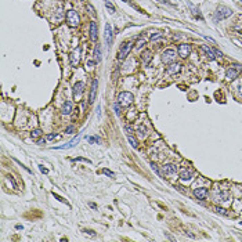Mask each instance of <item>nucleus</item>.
Listing matches in <instances>:
<instances>
[{
	"label": "nucleus",
	"instance_id": "obj_23",
	"mask_svg": "<svg viewBox=\"0 0 242 242\" xmlns=\"http://www.w3.org/2000/svg\"><path fill=\"white\" fill-rule=\"evenodd\" d=\"M104 3H105V7L109 10V13H111V14H114V13H115V7H114V4H112L109 0H104Z\"/></svg>",
	"mask_w": 242,
	"mask_h": 242
},
{
	"label": "nucleus",
	"instance_id": "obj_24",
	"mask_svg": "<svg viewBox=\"0 0 242 242\" xmlns=\"http://www.w3.org/2000/svg\"><path fill=\"white\" fill-rule=\"evenodd\" d=\"M125 132H126V134H127V136H133V133H134L133 127H132V126H129V125L125 126Z\"/></svg>",
	"mask_w": 242,
	"mask_h": 242
},
{
	"label": "nucleus",
	"instance_id": "obj_12",
	"mask_svg": "<svg viewBox=\"0 0 242 242\" xmlns=\"http://www.w3.org/2000/svg\"><path fill=\"white\" fill-rule=\"evenodd\" d=\"M194 195L199 199V201H205L207 197V189L201 187V188H195L194 189Z\"/></svg>",
	"mask_w": 242,
	"mask_h": 242
},
{
	"label": "nucleus",
	"instance_id": "obj_10",
	"mask_svg": "<svg viewBox=\"0 0 242 242\" xmlns=\"http://www.w3.org/2000/svg\"><path fill=\"white\" fill-rule=\"evenodd\" d=\"M84 91V83L83 82H76L73 86V96L75 97H80Z\"/></svg>",
	"mask_w": 242,
	"mask_h": 242
},
{
	"label": "nucleus",
	"instance_id": "obj_7",
	"mask_svg": "<svg viewBox=\"0 0 242 242\" xmlns=\"http://www.w3.org/2000/svg\"><path fill=\"white\" fill-rule=\"evenodd\" d=\"M97 89H98V80L94 79L93 83H91V87H90V96H89V104H93L94 100H96V96H97Z\"/></svg>",
	"mask_w": 242,
	"mask_h": 242
},
{
	"label": "nucleus",
	"instance_id": "obj_44",
	"mask_svg": "<svg viewBox=\"0 0 242 242\" xmlns=\"http://www.w3.org/2000/svg\"><path fill=\"white\" fill-rule=\"evenodd\" d=\"M239 1H242V0H239Z\"/></svg>",
	"mask_w": 242,
	"mask_h": 242
},
{
	"label": "nucleus",
	"instance_id": "obj_1",
	"mask_svg": "<svg viewBox=\"0 0 242 242\" xmlns=\"http://www.w3.org/2000/svg\"><path fill=\"white\" fill-rule=\"evenodd\" d=\"M233 15V10L227 6H219L217 10L215 13V19L216 21H221V19H225V18L231 17Z\"/></svg>",
	"mask_w": 242,
	"mask_h": 242
},
{
	"label": "nucleus",
	"instance_id": "obj_20",
	"mask_svg": "<svg viewBox=\"0 0 242 242\" xmlns=\"http://www.w3.org/2000/svg\"><path fill=\"white\" fill-rule=\"evenodd\" d=\"M94 58H96V61H101V45H97L96 46V49H94Z\"/></svg>",
	"mask_w": 242,
	"mask_h": 242
},
{
	"label": "nucleus",
	"instance_id": "obj_29",
	"mask_svg": "<svg viewBox=\"0 0 242 242\" xmlns=\"http://www.w3.org/2000/svg\"><path fill=\"white\" fill-rule=\"evenodd\" d=\"M159 37H162V33H161V32H156L155 35L151 36V40L154 42V40H156V39H159Z\"/></svg>",
	"mask_w": 242,
	"mask_h": 242
},
{
	"label": "nucleus",
	"instance_id": "obj_14",
	"mask_svg": "<svg viewBox=\"0 0 242 242\" xmlns=\"http://www.w3.org/2000/svg\"><path fill=\"white\" fill-rule=\"evenodd\" d=\"M97 36H98L97 24H96L94 21H91V22H90V39H91L93 42H96V40H97Z\"/></svg>",
	"mask_w": 242,
	"mask_h": 242
},
{
	"label": "nucleus",
	"instance_id": "obj_13",
	"mask_svg": "<svg viewBox=\"0 0 242 242\" xmlns=\"http://www.w3.org/2000/svg\"><path fill=\"white\" fill-rule=\"evenodd\" d=\"M162 172L165 173V174H174L176 172H177V166L176 165H173V163H168V165H163L162 166Z\"/></svg>",
	"mask_w": 242,
	"mask_h": 242
},
{
	"label": "nucleus",
	"instance_id": "obj_39",
	"mask_svg": "<svg viewBox=\"0 0 242 242\" xmlns=\"http://www.w3.org/2000/svg\"><path fill=\"white\" fill-rule=\"evenodd\" d=\"M203 37H205L206 40H209V42H212V43H215V40H213L212 37H209V36H203Z\"/></svg>",
	"mask_w": 242,
	"mask_h": 242
},
{
	"label": "nucleus",
	"instance_id": "obj_34",
	"mask_svg": "<svg viewBox=\"0 0 242 242\" xmlns=\"http://www.w3.org/2000/svg\"><path fill=\"white\" fill-rule=\"evenodd\" d=\"M151 168H152V170L155 172L156 174H159V176H161V172L158 170V168H156V165H154V163H151Z\"/></svg>",
	"mask_w": 242,
	"mask_h": 242
},
{
	"label": "nucleus",
	"instance_id": "obj_9",
	"mask_svg": "<svg viewBox=\"0 0 242 242\" xmlns=\"http://www.w3.org/2000/svg\"><path fill=\"white\" fill-rule=\"evenodd\" d=\"M80 141V137H76V138H73L71 140L69 143H66L65 145H60V147H54L53 150H68V148H73V147H76Z\"/></svg>",
	"mask_w": 242,
	"mask_h": 242
},
{
	"label": "nucleus",
	"instance_id": "obj_41",
	"mask_svg": "<svg viewBox=\"0 0 242 242\" xmlns=\"http://www.w3.org/2000/svg\"><path fill=\"white\" fill-rule=\"evenodd\" d=\"M45 143H46L45 140H37V144H39V145H43Z\"/></svg>",
	"mask_w": 242,
	"mask_h": 242
},
{
	"label": "nucleus",
	"instance_id": "obj_8",
	"mask_svg": "<svg viewBox=\"0 0 242 242\" xmlns=\"http://www.w3.org/2000/svg\"><path fill=\"white\" fill-rule=\"evenodd\" d=\"M104 39H105V43L109 47L112 43V27L109 24H105V31H104Z\"/></svg>",
	"mask_w": 242,
	"mask_h": 242
},
{
	"label": "nucleus",
	"instance_id": "obj_31",
	"mask_svg": "<svg viewBox=\"0 0 242 242\" xmlns=\"http://www.w3.org/2000/svg\"><path fill=\"white\" fill-rule=\"evenodd\" d=\"M102 172H104V174H107V176H109V177H115V174H114L112 172H109L108 169H104Z\"/></svg>",
	"mask_w": 242,
	"mask_h": 242
},
{
	"label": "nucleus",
	"instance_id": "obj_16",
	"mask_svg": "<svg viewBox=\"0 0 242 242\" xmlns=\"http://www.w3.org/2000/svg\"><path fill=\"white\" fill-rule=\"evenodd\" d=\"M180 69H181V65L180 64H172L170 66H168V73L169 75H174V73H177V72H180Z\"/></svg>",
	"mask_w": 242,
	"mask_h": 242
},
{
	"label": "nucleus",
	"instance_id": "obj_3",
	"mask_svg": "<svg viewBox=\"0 0 242 242\" xmlns=\"http://www.w3.org/2000/svg\"><path fill=\"white\" fill-rule=\"evenodd\" d=\"M65 18H66V22H68L69 27H78V25H79V15H78V13H76L75 10L66 11Z\"/></svg>",
	"mask_w": 242,
	"mask_h": 242
},
{
	"label": "nucleus",
	"instance_id": "obj_18",
	"mask_svg": "<svg viewBox=\"0 0 242 242\" xmlns=\"http://www.w3.org/2000/svg\"><path fill=\"white\" fill-rule=\"evenodd\" d=\"M202 50L206 53V55L209 57V60H215V58H216V55H215V53H213V50H212V49H209L207 46H202Z\"/></svg>",
	"mask_w": 242,
	"mask_h": 242
},
{
	"label": "nucleus",
	"instance_id": "obj_40",
	"mask_svg": "<svg viewBox=\"0 0 242 242\" xmlns=\"http://www.w3.org/2000/svg\"><path fill=\"white\" fill-rule=\"evenodd\" d=\"M94 64H96V61H87V65H89V66H93Z\"/></svg>",
	"mask_w": 242,
	"mask_h": 242
},
{
	"label": "nucleus",
	"instance_id": "obj_6",
	"mask_svg": "<svg viewBox=\"0 0 242 242\" xmlns=\"http://www.w3.org/2000/svg\"><path fill=\"white\" fill-rule=\"evenodd\" d=\"M174 60H176V51L173 49H168V50H165L162 53V61L165 64L173 62Z\"/></svg>",
	"mask_w": 242,
	"mask_h": 242
},
{
	"label": "nucleus",
	"instance_id": "obj_43",
	"mask_svg": "<svg viewBox=\"0 0 242 242\" xmlns=\"http://www.w3.org/2000/svg\"><path fill=\"white\" fill-rule=\"evenodd\" d=\"M239 93H241V94H242V84H241V86H239Z\"/></svg>",
	"mask_w": 242,
	"mask_h": 242
},
{
	"label": "nucleus",
	"instance_id": "obj_21",
	"mask_svg": "<svg viewBox=\"0 0 242 242\" xmlns=\"http://www.w3.org/2000/svg\"><path fill=\"white\" fill-rule=\"evenodd\" d=\"M43 134V132L40 130V129H35V130H32V133H31V137H32V140H39V137Z\"/></svg>",
	"mask_w": 242,
	"mask_h": 242
},
{
	"label": "nucleus",
	"instance_id": "obj_28",
	"mask_svg": "<svg viewBox=\"0 0 242 242\" xmlns=\"http://www.w3.org/2000/svg\"><path fill=\"white\" fill-rule=\"evenodd\" d=\"M138 133H140V136H141V137H144V136H145V127H144L143 125H140V127H138Z\"/></svg>",
	"mask_w": 242,
	"mask_h": 242
},
{
	"label": "nucleus",
	"instance_id": "obj_32",
	"mask_svg": "<svg viewBox=\"0 0 242 242\" xmlns=\"http://www.w3.org/2000/svg\"><path fill=\"white\" fill-rule=\"evenodd\" d=\"M72 132H75L73 126H69V127H66V129H65V133H66V134H71Z\"/></svg>",
	"mask_w": 242,
	"mask_h": 242
},
{
	"label": "nucleus",
	"instance_id": "obj_33",
	"mask_svg": "<svg viewBox=\"0 0 242 242\" xmlns=\"http://www.w3.org/2000/svg\"><path fill=\"white\" fill-rule=\"evenodd\" d=\"M213 53H215V55H216V57H219V58H221V57H223V53H221V51H219L217 49L213 50Z\"/></svg>",
	"mask_w": 242,
	"mask_h": 242
},
{
	"label": "nucleus",
	"instance_id": "obj_22",
	"mask_svg": "<svg viewBox=\"0 0 242 242\" xmlns=\"http://www.w3.org/2000/svg\"><path fill=\"white\" fill-rule=\"evenodd\" d=\"M127 140H129V143L132 144L133 148H138V141L134 138V136H127Z\"/></svg>",
	"mask_w": 242,
	"mask_h": 242
},
{
	"label": "nucleus",
	"instance_id": "obj_37",
	"mask_svg": "<svg viewBox=\"0 0 242 242\" xmlns=\"http://www.w3.org/2000/svg\"><path fill=\"white\" fill-rule=\"evenodd\" d=\"M54 197L57 198L58 201H61V202H65V199H64V198H61V197H60V195H57V194H54Z\"/></svg>",
	"mask_w": 242,
	"mask_h": 242
},
{
	"label": "nucleus",
	"instance_id": "obj_30",
	"mask_svg": "<svg viewBox=\"0 0 242 242\" xmlns=\"http://www.w3.org/2000/svg\"><path fill=\"white\" fill-rule=\"evenodd\" d=\"M87 10L90 11V14H91V15H96V10H94V7H93L91 4H87Z\"/></svg>",
	"mask_w": 242,
	"mask_h": 242
},
{
	"label": "nucleus",
	"instance_id": "obj_11",
	"mask_svg": "<svg viewBox=\"0 0 242 242\" xmlns=\"http://www.w3.org/2000/svg\"><path fill=\"white\" fill-rule=\"evenodd\" d=\"M177 50H179V55H180V57L185 58V57H188L189 53H191V46H189V45H180Z\"/></svg>",
	"mask_w": 242,
	"mask_h": 242
},
{
	"label": "nucleus",
	"instance_id": "obj_17",
	"mask_svg": "<svg viewBox=\"0 0 242 242\" xmlns=\"http://www.w3.org/2000/svg\"><path fill=\"white\" fill-rule=\"evenodd\" d=\"M72 108H73L72 102H71V101H66V102L64 104V107H62V114H64V115H69V114L72 112Z\"/></svg>",
	"mask_w": 242,
	"mask_h": 242
},
{
	"label": "nucleus",
	"instance_id": "obj_26",
	"mask_svg": "<svg viewBox=\"0 0 242 242\" xmlns=\"http://www.w3.org/2000/svg\"><path fill=\"white\" fill-rule=\"evenodd\" d=\"M7 180H9L10 183H11V185H13V188H18L17 183H15V180L13 179V176H9V177H7Z\"/></svg>",
	"mask_w": 242,
	"mask_h": 242
},
{
	"label": "nucleus",
	"instance_id": "obj_2",
	"mask_svg": "<svg viewBox=\"0 0 242 242\" xmlns=\"http://www.w3.org/2000/svg\"><path fill=\"white\" fill-rule=\"evenodd\" d=\"M133 94L132 93H129V91H122L119 96H118V104H120L122 107H129V105H132V102H133Z\"/></svg>",
	"mask_w": 242,
	"mask_h": 242
},
{
	"label": "nucleus",
	"instance_id": "obj_27",
	"mask_svg": "<svg viewBox=\"0 0 242 242\" xmlns=\"http://www.w3.org/2000/svg\"><path fill=\"white\" fill-rule=\"evenodd\" d=\"M215 210L217 212V213H221V215H227V212H225V209H223V207H219V206H216L215 207Z\"/></svg>",
	"mask_w": 242,
	"mask_h": 242
},
{
	"label": "nucleus",
	"instance_id": "obj_5",
	"mask_svg": "<svg viewBox=\"0 0 242 242\" xmlns=\"http://www.w3.org/2000/svg\"><path fill=\"white\" fill-rule=\"evenodd\" d=\"M132 47H133V43L132 42H125L122 47H120V50H119V53H118V58L119 60H125L126 57L130 54L132 51Z\"/></svg>",
	"mask_w": 242,
	"mask_h": 242
},
{
	"label": "nucleus",
	"instance_id": "obj_35",
	"mask_svg": "<svg viewBox=\"0 0 242 242\" xmlns=\"http://www.w3.org/2000/svg\"><path fill=\"white\" fill-rule=\"evenodd\" d=\"M55 137H57V134H55V133H54V134H49V136H47V140H54Z\"/></svg>",
	"mask_w": 242,
	"mask_h": 242
},
{
	"label": "nucleus",
	"instance_id": "obj_19",
	"mask_svg": "<svg viewBox=\"0 0 242 242\" xmlns=\"http://www.w3.org/2000/svg\"><path fill=\"white\" fill-rule=\"evenodd\" d=\"M180 179L184 180V181H187V180H191L192 179V173L188 170H183L181 172V174H180Z\"/></svg>",
	"mask_w": 242,
	"mask_h": 242
},
{
	"label": "nucleus",
	"instance_id": "obj_25",
	"mask_svg": "<svg viewBox=\"0 0 242 242\" xmlns=\"http://www.w3.org/2000/svg\"><path fill=\"white\" fill-rule=\"evenodd\" d=\"M87 141H89L90 144H98L100 138L98 137H87Z\"/></svg>",
	"mask_w": 242,
	"mask_h": 242
},
{
	"label": "nucleus",
	"instance_id": "obj_36",
	"mask_svg": "<svg viewBox=\"0 0 242 242\" xmlns=\"http://www.w3.org/2000/svg\"><path fill=\"white\" fill-rule=\"evenodd\" d=\"M40 172H42V173H45V174H47V173H49V170H47L46 168H43V166H40Z\"/></svg>",
	"mask_w": 242,
	"mask_h": 242
},
{
	"label": "nucleus",
	"instance_id": "obj_15",
	"mask_svg": "<svg viewBox=\"0 0 242 242\" xmlns=\"http://www.w3.org/2000/svg\"><path fill=\"white\" fill-rule=\"evenodd\" d=\"M79 58H80V50H79V49L71 53V64L73 66H76V65L79 64Z\"/></svg>",
	"mask_w": 242,
	"mask_h": 242
},
{
	"label": "nucleus",
	"instance_id": "obj_42",
	"mask_svg": "<svg viewBox=\"0 0 242 242\" xmlns=\"http://www.w3.org/2000/svg\"><path fill=\"white\" fill-rule=\"evenodd\" d=\"M115 114H116V115H119V108H118V104L115 105Z\"/></svg>",
	"mask_w": 242,
	"mask_h": 242
},
{
	"label": "nucleus",
	"instance_id": "obj_4",
	"mask_svg": "<svg viewBox=\"0 0 242 242\" xmlns=\"http://www.w3.org/2000/svg\"><path fill=\"white\" fill-rule=\"evenodd\" d=\"M241 71H242V65H233V66H230L225 71V78L233 80L235 78H238V75L241 73Z\"/></svg>",
	"mask_w": 242,
	"mask_h": 242
},
{
	"label": "nucleus",
	"instance_id": "obj_38",
	"mask_svg": "<svg viewBox=\"0 0 242 242\" xmlns=\"http://www.w3.org/2000/svg\"><path fill=\"white\" fill-rule=\"evenodd\" d=\"M156 1H159V3H162V4H170L169 0H156Z\"/></svg>",
	"mask_w": 242,
	"mask_h": 242
}]
</instances>
